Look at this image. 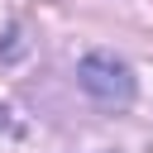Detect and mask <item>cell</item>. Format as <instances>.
Here are the masks:
<instances>
[{"label": "cell", "mask_w": 153, "mask_h": 153, "mask_svg": "<svg viewBox=\"0 0 153 153\" xmlns=\"http://www.w3.org/2000/svg\"><path fill=\"white\" fill-rule=\"evenodd\" d=\"M76 86L100 105V110H129L134 96H139V81H134V67L115 53H86L76 62Z\"/></svg>", "instance_id": "obj_1"}]
</instances>
